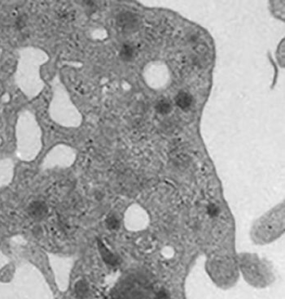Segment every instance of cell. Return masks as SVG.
Returning <instances> with one entry per match:
<instances>
[{"label":"cell","mask_w":285,"mask_h":299,"mask_svg":"<svg viewBox=\"0 0 285 299\" xmlns=\"http://www.w3.org/2000/svg\"><path fill=\"white\" fill-rule=\"evenodd\" d=\"M108 226L110 228H117L118 226V221L114 217H110L107 221Z\"/></svg>","instance_id":"6"},{"label":"cell","mask_w":285,"mask_h":299,"mask_svg":"<svg viewBox=\"0 0 285 299\" xmlns=\"http://www.w3.org/2000/svg\"><path fill=\"white\" fill-rule=\"evenodd\" d=\"M240 269L244 278L250 284L255 286L267 285L270 281V272L259 259H255L252 255H248L244 259H240Z\"/></svg>","instance_id":"2"},{"label":"cell","mask_w":285,"mask_h":299,"mask_svg":"<svg viewBox=\"0 0 285 299\" xmlns=\"http://www.w3.org/2000/svg\"><path fill=\"white\" fill-rule=\"evenodd\" d=\"M285 230V206L279 205L267 213L255 223L251 236L256 243L266 244L273 241Z\"/></svg>","instance_id":"1"},{"label":"cell","mask_w":285,"mask_h":299,"mask_svg":"<svg viewBox=\"0 0 285 299\" xmlns=\"http://www.w3.org/2000/svg\"><path fill=\"white\" fill-rule=\"evenodd\" d=\"M87 290V285L84 282H80L76 284V291L78 294L82 295V294H86Z\"/></svg>","instance_id":"5"},{"label":"cell","mask_w":285,"mask_h":299,"mask_svg":"<svg viewBox=\"0 0 285 299\" xmlns=\"http://www.w3.org/2000/svg\"><path fill=\"white\" fill-rule=\"evenodd\" d=\"M99 250L101 251V254L104 257V259H105V261L108 262L110 264H114L116 263L114 256L111 254L110 251L105 248V246L100 241H99Z\"/></svg>","instance_id":"4"},{"label":"cell","mask_w":285,"mask_h":299,"mask_svg":"<svg viewBox=\"0 0 285 299\" xmlns=\"http://www.w3.org/2000/svg\"><path fill=\"white\" fill-rule=\"evenodd\" d=\"M29 214L35 219L43 218L47 214L48 208L45 203L42 202H33L29 207Z\"/></svg>","instance_id":"3"}]
</instances>
